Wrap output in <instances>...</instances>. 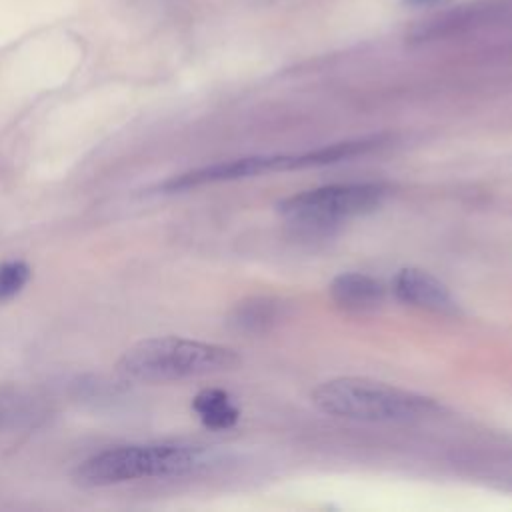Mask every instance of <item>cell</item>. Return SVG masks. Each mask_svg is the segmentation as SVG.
Listing matches in <instances>:
<instances>
[{
    "label": "cell",
    "mask_w": 512,
    "mask_h": 512,
    "mask_svg": "<svg viewBox=\"0 0 512 512\" xmlns=\"http://www.w3.org/2000/svg\"><path fill=\"white\" fill-rule=\"evenodd\" d=\"M282 314V304L272 298H248L244 302H238L230 312V326L254 334V332H266Z\"/></svg>",
    "instance_id": "cell-9"
},
{
    "label": "cell",
    "mask_w": 512,
    "mask_h": 512,
    "mask_svg": "<svg viewBox=\"0 0 512 512\" xmlns=\"http://www.w3.org/2000/svg\"><path fill=\"white\" fill-rule=\"evenodd\" d=\"M14 396H6V394H0V426L14 420V416L18 414V408L14 406Z\"/></svg>",
    "instance_id": "cell-11"
},
{
    "label": "cell",
    "mask_w": 512,
    "mask_h": 512,
    "mask_svg": "<svg viewBox=\"0 0 512 512\" xmlns=\"http://www.w3.org/2000/svg\"><path fill=\"white\" fill-rule=\"evenodd\" d=\"M446 2H450V0H402V4L408 8H434V6H440Z\"/></svg>",
    "instance_id": "cell-12"
},
{
    "label": "cell",
    "mask_w": 512,
    "mask_h": 512,
    "mask_svg": "<svg viewBox=\"0 0 512 512\" xmlns=\"http://www.w3.org/2000/svg\"><path fill=\"white\" fill-rule=\"evenodd\" d=\"M214 456L202 446L188 444H126L100 450L74 470L80 486H112L142 478H176L200 472Z\"/></svg>",
    "instance_id": "cell-2"
},
{
    "label": "cell",
    "mask_w": 512,
    "mask_h": 512,
    "mask_svg": "<svg viewBox=\"0 0 512 512\" xmlns=\"http://www.w3.org/2000/svg\"><path fill=\"white\" fill-rule=\"evenodd\" d=\"M236 350L182 336H156L130 346L118 360V372L138 382H172L232 370Z\"/></svg>",
    "instance_id": "cell-3"
},
{
    "label": "cell",
    "mask_w": 512,
    "mask_h": 512,
    "mask_svg": "<svg viewBox=\"0 0 512 512\" xmlns=\"http://www.w3.org/2000/svg\"><path fill=\"white\" fill-rule=\"evenodd\" d=\"M384 286L370 274L364 272H342L330 284L332 300L354 312L372 310L384 300Z\"/></svg>",
    "instance_id": "cell-7"
},
{
    "label": "cell",
    "mask_w": 512,
    "mask_h": 512,
    "mask_svg": "<svg viewBox=\"0 0 512 512\" xmlns=\"http://www.w3.org/2000/svg\"><path fill=\"white\" fill-rule=\"evenodd\" d=\"M310 398L320 412L356 422H414L442 412L434 398L356 376L326 380Z\"/></svg>",
    "instance_id": "cell-1"
},
{
    "label": "cell",
    "mask_w": 512,
    "mask_h": 512,
    "mask_svg": "<svg viewBox=\"0 0 512 512\" xmlns=\"http://www.w3.org/2000/svg\"><path fill=\"white\" fill-rule=\"evenodd\" d=\"M294 168H306L304 152L300 154H266V156H242V158H230L220 160L214 164H206L182 174H176L168 180H164L158 188L162 192H182L206 184L216 182H230V180H242L252 178L266 172L276 170H294Z\"/></svg>",
    "instance_id": "cell-5"
},
{
    "label": "cell",
    "mask_w": 512,
    "mask_h": 512,
    "mask_svg": "<svg viewBox=\"0 0 512 512\" xmlns=\"http://www.w3.org/2000/svg\"><path fill=\"white\" fill-rule=\"evenodd\" d=\"M192 410L210 430H230L240 420V408L222 388H202L192 398Z\"/></svg>",
    "instance_id": "cell-8"
},
{
    "label": "cell",
    "mask_w": 512,
    "mask_h": 512,
    "mask_svg": "<svg viewBox=\"0 0 512 512\" xmlns=\"http://www.w3.org/2000/svg\"><path fill=\"white\" fill-rule=\"evenodd\" d=\"M394 296L410 306L438 312L454 314L458 304L448 290V286L434 274L420 268H402L392 278Z\"/></svg>",
    "instance_id": "cell-6"
},
{
    "label": "cell",
    "mask_w": 512,
    "mask_h": 512,
    "mask_svg": "<svg viewBox=\"0 0 512 512\" xmlns=\"http://www.w3.org/2000/svg\"><path fill=\"white\" fill-rule=\"evenodd\" d=\"M390 194L382 182H344L304 190L284 198L278 210L300 226H332L376 210Z\"/></svg>",
    "instance_id": "cell-4"
},
{
    "label": "cell",
    "mask_w": 512,
    "mask_h": 512,
    "mask_svg": "<svg viewBox=\"0 0 512 512\" xmlns=\"http://www.w3.org/2000/svg\"><path fill=\"white\" fill-rule=\"evenodd\" d=\"M32 276L30 266L24 260H6L0 264V302L12 300L28 284Z\"/></svg>",
    "instance_id": "cell-10"
}]
</instances>
